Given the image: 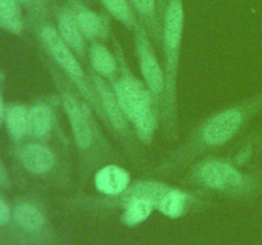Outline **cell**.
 <instances>
[{
	"label": "cell",
	"mask_w": 262,
	"mask_h": 245,
	"mask_svg": "<svg viewBox=\"0 0 262 245\" xmlns=\"http://www.w3.org/2000/svg\"><path fill=\"white\" fill-rule=\"evenodd\" d=\"M184 28L183 0H168L161 15V35L164 48V73H165V115L168 124L176 120L177 78L179 56Z\"/></svg>",
	"instance_id": "obj_1"
},
{
	"label": "cell",
	"mask_w": 262,
	"mask_h": 245,
	"mask_svg": "<svg viewBox=\"0 0 262 245\" xmlns=\"http://www.w3.org/2000/svg\"><path fill=\"white\" fill-rule=\"evenodd\" d=\"M113 91L128 121L135 125L138 137L150 143L156 128V114L152 107V93L130 74H123L113 83Z\"/></svg>",
	"instance_id": "obj_2"
},
{
	"label": "cell",
	"mask_w": 262,
	"mask_h": 245,
	"mask_svg": "<svg viewBox=\"0 0 262 245\" xmlns=\"http://www.w3.org/2000/svg\"><path fill=\"white\" fill-rule=\"evenodd\" d=\"M40 38L42 45L45 46L46 51L51 55V58L55 60V63L63 69L64 73L72 79L74 86L77 87L84 100H87L90 105L95 109V111L100 115L104 120V112H102L101 104H100L99 96H97L95 88L92 89L91 83L87 79L83 69L79 65L78 60L76 58V54L73 53L71 47L63 41V38L59 35L58 30L51 24H45L40 30Z\"/></svg>",
	"instance_id": "obj_3"
},
{
	"label": "cell",
	"mask_w": 262,
	"mask_h": 245,
	"mask_svg": "<svg viewBox=\"0 0 262 245\" xmlns=\"http://www.w3.org/2000/svg\"><path fill=\"white\" fill-rule=\"evenodd\" d=\"M136 48H137L138 60H140V69L143 76L146 86L150 89L152 96L156 99H164L165 94V73L159 64L154 48L150 43L147 28L143 26L141 20L135 27Z\"/></svg>",
	"instance_id": "obj_4"
},
{
	"label": "cell",
	"mask_w": 262,
	"mask_h": 245,
	"mask_svg": "<svg viewBox=\"0 0 262 245\" xmlns=\"http://www.w3.org/2000/svg\"><path fill=\"white\" fill-rule=\"evenodd\" d=\"M246 110L232 107L210 117L202 127L201 143L209 147H219L234 137L245 122Z\"/></svg>",
	"instance_id": "obj_5"
},
{
	"label": "cell",
	"mask_w": 262,
	"mask_h": 245,
	"mask_svg": "<svg viewBox=\"0 0 262 245\" xmlns=\"http://www.w3.org/2000/svg\"><path fill=\"white\" fill-rule=\"evenodd\" d=\"M197 175L205 185L219 190L234 189L243 184L242 174L223 161H207L200 166Z\"/></svg>",
	"instance_id": "obj_6"
},
{
	"label": "cell",
	"mask_w": 262,
	"mask_h": 245,
	"mask_svg": "<svg viewBox=\"0 0 262 245\" xmlns=\"http://www.w3.org/2000/svg\"><path fill=\"white\" fill-rule=\"evenodd\" d=\"M61 102H63V109L72 127V133H73L77 145L81 150H87L91 147L92 140H94V133L90 125L89 116L83 111L77 99H74L73 94L69 93L68 91L61 92Z\"/></svg>",
	"instance_id": "obj_7"
},
{
	"label": "cell",
	"mask_w": 262,
	"mask_h": 245,
	"mask_svg": "<svg viewBox=\"0 0 262 245\" xmlns=\"http://www.w3.org/2000/svg\"><path fill=\"white\" fill-rule=\"evenodd\" d=\"M94 87L99 96L100 104H101L102 112L106 119L112 124V127L120 134H127L129 128H128V119L123 112L119 102L114 91L105 83L101 76H94Z\"/></svg>",
	"instance_id": "obj_8"
},
{
	"label": "cell",
	"mask_w": 262,
	"mask_h": 245,
	"mask_svg": "<svg viewBox=\"0 0 262 245\" xmlns=\"http://www.w3.org/2000/svg\"><path fill=\"white\" fill-rule=\"evenodd\" d=\"M68 8L73 13L84 38L96 42L105 37L107 33V22L99 13L87 8L79 0H68Z\"/></svg>",
	"instance_id": "obj_9"
},
{
	"label": "cell",
	"mask_w": 262,
	"mask_h": 245,
	"mask_svg": "<svg viewBox=\"0 0 262 245\" xmlns=\"http://www.w3.org/2000/svg\"><path fill=\"white\" fill-rule=\"evenodd\" d=\"M56 20H58V30L59 35L63 38L64 42L73 50L81 58L86 55V42H84V36L82 35L79 26L74 18L73 13L68 7L61 8L58 10L56 14Z\"/></svg>",
	"instance_id": "obj_10"
},
{
	"label": "cell",
	"mask_w": 262,
	"mask_h": 245,
	"mask_svg": "<svg viewBox=\"0 0 262 245\" xmlns=\"http://www.w3.org/2000/svg\"><path fill=\"white\" fill-rule=\"evenodd\" d=\"M129 174L124 168L115 165H107L100 168L95 176V185L97 190L107 195H118L129 186Z\"/></svg>",
	"instance_id": "obj_11"
},
{
	"label": "cell",
	"mask_w": 262,
	"mask_h": 245,
	"mask_svg": "<svg viewBox=\"0 0 262 245\" xmlns=\"http://www.w3.org/2000/svg\"><path fill=\"white\" fill-rule=\"evenodd\" d=\"M20 161L28 171L33 174H45L55 163L53 152L46 145L33 143L27 144L20 151Z\"/></svg>",
	"instance_id": "obj_12"
},
{
	"label": "cell",
	"mask_w": 262,
	"mask_h": 245,
	"mask_svg": "<svg viewBox=\"0 0 262 245\" xmlns=\"http://www.w3.org/2000/svg\"><path fill=\"white\" fill-rule=\"evenodd\" d=\"M129 3L147 31L152 32L154 37L159 38L161 32V17L156 0H129Z\"/></svg>",
	"instance_id": "obj_13"
},
{
	"label": "cell",
	"mask_w": 262,
	"mask_h": 245,
	"mask_svg": "<svg viewBox=\"0 0 262 245\" xmlns=\"http://www.w3.org/2000/svg\"><path fill=\"white\" fill-rule=\"evenodd\" d=\"M90 60L95 71L104 78H113L117 73V59L100 42H92L90 47Z\"/></svg>",
	"instance_id": "obj_14"
},
{
	"label": "cell",
	"mask_w": 262,
	"mask_h": 245,
	"mask_svg": "<svg viewBox=\"0 0 262 245\" xmlns=\"http://www.w3.org/2000/svg\"><path fill=\"white\" fill-rule=\"evenodd\" d=\"M53 127V112L45 105H37L28 110V133L32 137L42 138Z\"/></svg>",
	"instance_id": "obj_15"
},
{
	"label": "cell",
	"mask_w": 262,
	"mask_h": 245,
	"mask_svg": "<svg viewBox=\"0 0 262 245\" xmlns=\"http://www.w3.org/2000/svg\"><path fill=\"white\" fill-rule=\"evenodd\" d=\"M169 186L161 183H152V181H143L133 186L130 190L125 194L127 198H143L150 202L154 208H158L159 204L163 201L164 195L169 191Z\"/></svg>",
	"instance_id": "obj_16"
},
{
	"label": "cell",
	"mask_w": 262,
	"mask_h": 245,
	"mask_svg": "<svg viewBox=\"0 0 262 245\" xmlns=\"http://www.w3.org/2000/svg\"><path fill=\"white\" fill-rule=\"evenodd\" d=\"M125 209L123 213V222L128 226H136L145 221L152 212L154 206L143 198L124 199Z\"/></svg>",
	"instance_id": "obj_17"
},
{
	"label": "cell",
	"mask_w": 262,
	"mask_h": 245,
	"mask_svg": "<svg viewBox=\"0 0 262 245\" xmlns=\"http://www.w3.org/2000/svg\"><path fill=\"white\" fill-rule=\"evenodd\" d=\"M105 9L113 15L117 20L125 26L129 30H135L138 23L136 13L133 12V7L129 0H101Z\"/></svg>",
	"instance_id": "obj_18"
},
{
	"label": "cell",
	"mask_w": 262,
	"mask_h": 245,
	"mask_svg": "<svg viewBox=\"0 0 262 245\" xmlns=\"http://www.w3.org/2000/svg\"><path fill=\"white\" fill-rule=\"evenodd\" d=\"M18 0H0V26L9 32L22 31V14Z\"/></svg>",
	"instance_id": "obj_19"
},
{
	"label": "cell",
	"mask_w": 262,
	"mask_h": 245,
	"mask_svg": "<svg viewBox=\"0 0 262 245\" xmlns=\"http://www.w3.org/2000/svg\"><path fill=\"white\" fill-rule=\"evenodd\" d=\"M187 204V195L177 189H169L168 193L164 195L163 201L159 204L158 209L163 214L170 218H178L184 213Z\"/></svg>",
	"instance_id": "obj_20"
},
{
	"label": "cell",
	"mask_w": 262,
	"mask_h": 245,
	"mask_svg": "<svg viewBox=\"0 0 262 245\" xmlns=\"http://www.w3.org/2000/svg\"><path fill=\"white\" fill-rule=\"evenodd\" d=\"M14 218L19 226L28 231H36L43 225V217L36 207L23 203L14 208Z\"/></svg>",
	"instance_id": "obj_21"
},
{
	"label": "cell",
	"mask_w": 262,
	"mask_h": 245,
	"mask_svg": "<svg viewBox=\"0 0 262 245\" xmlns=\"http://www.w3.org/2000/svg\"><path fill=\"white\" fill-rule=\"evenodd\" d=\"M7 124L13 138H22L28 133V110L25 106L12 107L7 115Z\"/></svg>",
	"instance_id": "obj_22"
},
{
	"label": "cell",
	"mask_w": 262,
	"mask_h": 245,
	"mask_svg": "<svg viewBox=\"0 0 262 245\" xmlns=\"http://www.w3.org/2000/svg\"><path fill=\"white\" fill-rule=\"evenodd\" d=\"M9 208H8V206L5 204V202L3 201V199H0V226L7 224L8 219H9Z\"/></svg>",
	"instance_id": "obj_23"
},
{
	"label": "cell",
	"mask_w": 262,
	"mask_h": 245,
	"mask_svg": "<svg viewBox=\"0 0 262 245\" xmlns=\"http://www.w3.org/2000/svg\"><path fill=\"white\" fill-rule=\"evenodd\" d=\"M166 2H168V0H156V3H158L159 13H160V17H161V15H163L164 8H165V5H166Z\"/></svg>",
	"instance_id": "obj_24"
},
{
	"label": "cell",
	"mask_w": 262,
	"mask_h": 245,
	"mask_svg": "<svg viewBox=\"0 0 262 245\" xmlns=\"http://www.w3.org/2000/svg\"><path fill=\"white\" fill-rule=\"evenodd\" d=\"M20 3H25V4H43L46 0H18Z\"/></svg>",
	"instance_id": "obj_25"
},
{
	"label": "cell",
	"mask_w": 262,
	"mask_h": 245,
	"mask_svg": "<svg viewBox=\"0 0 262 245\" xmlns=\"http://www.w3.org/2000/svg\"><path fill=\"white\" fill-rule=\"evenodd\" d=\"M3 119H4V107H3L2 99H0V124L3 122Z\"/></svg>",
	"instance_id": "obj_26"
},
{
	"label": "cell",
	"mask_w": 262,
	"mask_h": 245,
	"mask_svg": "<svg viewBox=\"0 0 262 245\" xmlns=\"http://www.w3.org/2000/svg\"><path fill=\"white\" fill-rule=\"evenodd\" d=\"M0 170H2V167H0Z\"/></svg>",
	"instance_id": "obj_27"
}]
</instances>
